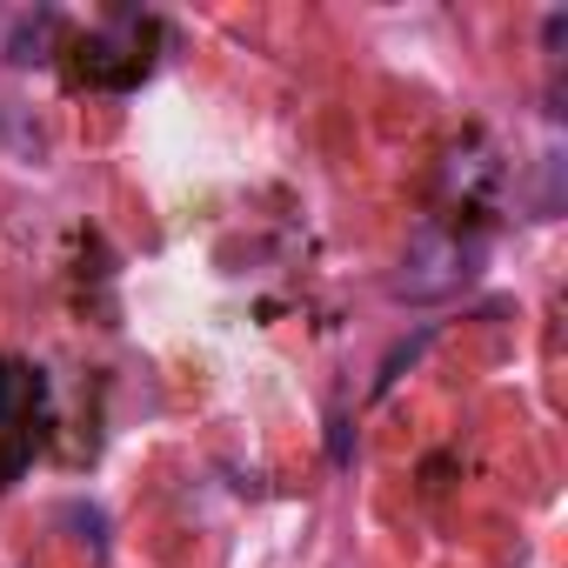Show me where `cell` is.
I'll use <instances>...</instances> for the list:
<instances>
[{
    "label": "cell",
    "instance_id": "obj_1",
    "mask_svg": "<svg viewBox=\"0 0 568 568\" xmlns=\"http://www.w3.org/2000/svg\"><path fill=\"white\" fill-rule=\"evenodd\" d=\"M154 41L161 28L141 21V14H121L108 28H88L74 48H68V81L74 88H101V94H128L154 74Z\"/></svg>",
    "mask_w": 568,
    "mask_h": 568
},
{
    "label": "cell",
    "instance_id": "obj_2",
    "mask_svg": "<svg viewBox=\"0 0 568 568\" xmlns=\"http://www.w3.org/2000/svg\"><path fill=\"white\" fill-rule=\"evenodd\" d=\"M475 267H481V234L428 221L408 241L402 267H395V302H448V295H462L475 281Z\"/></svg>",
    "mask_w": 568,
    "mask_h": 568
},
{
    "label": "cell",
    "instance_id": "obj_3",
    "mask_svg": "<svg viewBox=\"0 0 568 568\" xmlns=\"http://www.w3.org/2000/svg\"><path fill=\"white\" fill-rule=\"evenodd\" d=\"M48 442V375L0 355V488H14Z\"/></svg>",
    "mask_w": 568,
    "mask_h": 568
},
{
    "label": "cell",
    "instance_id": "obj_4",
    "mask_svg": "<svg viewBox=\"0 0 568 568\" xmlns=\"http://www.w3.org/2000/svg\"><path fill=\"white\" fill-rule=\"evenodd\" d=\"M48 34H54V14H41V21H21V34L8 41V61L14 68H34V61H48L41 48H48Z\"/></svg>",
    "mask_w": 568,
    "mask_h": 568
}]
</instances>
